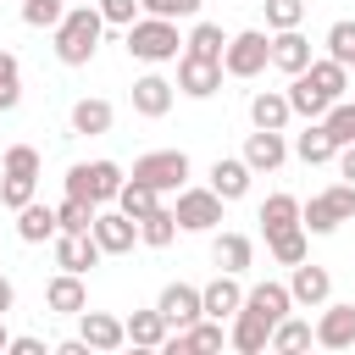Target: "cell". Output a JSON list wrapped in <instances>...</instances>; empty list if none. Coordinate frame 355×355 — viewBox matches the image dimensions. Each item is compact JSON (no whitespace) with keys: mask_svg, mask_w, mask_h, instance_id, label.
Segmentation results:
<instances>
[{"mask_svg":"<svg viewBox=\"0 0 355 355\" xmlns=\"http://www.w3.org/2000/svg\"><path fill=\"white\" fill-rule=\"evenodd\" d=\"M244 161H250V172H277V166L288 161V139H283L277 128H255V133L244 139Z\"/></svg>","mask_w":355,"mask_h":355,"instance_id":"18","label":"cell"},{"mask_svg":"<svg viewBox=\"0 0 355 355\" xmlns=\"http://www.w3.org/2000/svg\"><path fill=\"white\" fill-rule=\"evenodd\" d=\"M305 78H311L327 100H344V89H349V67H344V61H333V55H316V61L305 67Z\"/></svg>","mask_w":355,"mask_h":355,"instance_id":"31","label":"cell"},{"mask_svg":"<svg viewBox=\"0 0 355 355\" xmlns=\"http://www.w3.org/2000/svg\"><path fill=\"white\" fill-rule=\"evenodd\" d=\"M250 178H255V172H250V161H244V155H216V161H211V189H216L227 205L250 194Z\"/></svg>","mask_w":355,"mask_h":355,"instance_id":"20","label":"cell"},{"mask_svg":"<svg viewBox=\"0 0 355 355\" xmlns=\"http://www.w3.org/2000/svg\"><path fill=\"white\" fill-rule=\"evenodd\" d=\"M94 6H100L105 28H133V22L144 17V6H139V0H94Z\"/></svg>","mask_w":355,"mask_h":355,"instance_id":"45","label":"cell"},{"mask_svg":"<svg viewBox=\"0 0 355 355\" xmlns=\"http://www.w3.org/2000/svg\"><path fill=\"white\" fill-rule=\"evenodd\" d=\"M311 61H316V55H311V39H305L300 28L272 33V67H277V72H288V78H294V72H305Z\"/></svg>","mask_w":355,"mask_h":355,"instance_id":"22","label":"cell"},{"mask_svg":"<svg viewBox=\"0 0 355 355\" xmlns=\"http://www.w3.org/2000/svg\"><path fill=\"white\" fill-rule=\"evenodd\" d=\"M305 244H311V233H305V227H283V233H272V239H266V250H272V261H277V266H300V261H305Z\"/></svg>","mask_w":355,"mask_h":355,"instance_id":"36","label":"cell"},{"mask_svg":"<svg viewBox=\"0 0 355 355\" xmlns=\"http://www.w3.org/2000/svg\"><path fill=\"white\" fill-rule=\"evenodd\" d=\"M116 211H128L133 222H144L150 211H161V189H150L144 178H128V183H122V194H116Z\"/></svg>","mask_w":355,"mask_h":355,"instance_id":"32","label":"cell"},{"mask_svg":"<svg viewBox=\"0 0 355 355\" xmlns=\"http://www.w3.org/2000/svg\"><path fill=\"white\" fill-rule=\"evenodd\" d=\"M122 322H128V344H133V349H161V344H166V333H172V322L161 316V305L133 311V316H122Z\"/></svg>","mask_w":355,"mask_h":355,"instance_id":"27","label":"cell"},{"mask_svg":"<svg viewBox=\"0 0 355 355\" xmlns=\"http://www.w3.org/2000/svg\"><path fill=\"white\" fill-rule=\"evenodd\" d=\"M244 305H255V311H261V316H266V322L277 327V322H283V316L294 311V294H288V283H272V277H266V283L244 288Z\"/></svg>","mask_w":355,"mask_h":355,"instance_id":"28","label":"cell"},{"mask_svg":"<svg viewBox=\"0 0 355 355\" xmlns=\"http://www.w3.org/2000/svg\"><path fill=\"white\" fill-rule=\"evenodd\" d=\"M50 250H55V266H61V272H89V266H100V255H105L94 233H55Z\"/></svg>","mask_w":355,"mask_h":355,"instance_id":"13","label":"cell"},{"mask_svg":"<svg viewBox=\"0 0 355 355\" xmlns=\"http://www.w3.org/2000/svg\"><path fill=\"white\" fill-rule=\"evenodd\" d=\"M39 166H44V161H39L33 144H11L6 161H0V178H39Z\"/></svg>","mask_w":355,"mask_h":355,"instance_id":"41","label":"cell"},{"mask_svg":"<svg viewBox=\"0 0 355 355\" xmlns=\"http://www.w3.org/2000/svg\"><path fill=\"white\" fill-rule=\"evenodd\" d=\"M266 67H272V33H261V28L227 33V50H222V72L227 78H261Z\"/></svg>","mask_w":355,"mask_h":355,"instance_id":"4","label":"cell"},{"mask_svg":"<svg viewBox=\"0 0 355 355\" xmlns=\"http://www.w3.org/2000/svg\"><path fill=\"white\" fill-rule=\"evenodd\" d=\"M288 294H294V305H305V311H322V305L333 300V272H327V266H311V261H300V266L288 272Z\"/></svg>","mask_w":355,"mask_h":355,"instance_id":"11","label":"cell"},{"mask_svg":"<svg viewBox=\"0 0 355 355\" xmlns=\"http://www.w3.org/2000/svg\"><path fill=\"white\" fill-rule=\"evenodd\" d=\"M178 233H183V227H178V216H172L166 205H161V211H150V216L139 222V244H150V250H166Z\"/></svg>","mask_w":355,"mask_h":355,"instance_id":"35","label":"cell"},{"mask_svg":"<svg viewBox=\"0 0 355 355\" xmlns=\"http://www.w3.org/2000/svg\"><path fill=\"white\" fill-rule=\"evenodd\" d=\"M222 205H227V200H222L211 183H205V189L183 183V189H178V205H172V216H178V227H183V233H211V227L222 222Z\"/></svg>","mask_w":355,"mask_h":355,"instance_id":"6","label":"cell"},{"mask_svg":"<svg viewBox=\"0 0 355 355\" xmlns=\"http://www.w3.org/2000/svg\"><path fill=\"white\" fill-rule=\"evenodd\" d=\"M172 100H178V83H166L161 72H144V78H133V111L139 116H166L172 111Z\"/></svg>","mask_w":355,"mask_h":355,"instance_id":"17","label":"cell"},{"mask_svg":"<svg viewBox=\"0 0 355 355\" xmlns=\"http://www.w3.org/2000/svg\"><path fill=\"white\" fill-rule=\"evenodd\" d=\"M261 6H266V28H272V33L305 22V0H261Z\"/></svg>","mask_w":355,"mask_h":355,"instance_id":"42","label":"cell"},{"mask_svg":"<svg viewBox=\"0 0 355 355\" xmlns=\"http://www.w3.org/2000/svg\"><path fill=\"white\" fill-rule=\"evenodd\" d=\"M128 55L144 61V67H161V61H178L183 55V33L172 17H139L128 28Z\"/></svg>","mask_w":355,"mask_h":355,"instance_id":"2","label":"cell"},{"mask_svg":"<svg viewBox=\"0 0 355 355\" xmlns=\"http://www.w3.org/2000/svg\"><path fill=\"white\" fill-rule=\"evenodd\" d=\"M288 150H294V155H300L305 166H322V161H338V144H333V133L322 128V116H316V122H305V128L294 133V144H288Z\"/></svg>","mask_w":355,"mask_h":355,"instance_id":"25","label":"cell"},{"mask_svg":"<svg viewBox=\"0 0 355 355\" xmlns=\"http://www.w3.org/2000/svg\"><path fill=\"white\" fill-rule=\"evenodd\" d=\"M183 50H189V55H211V61H222L227 33H222L216 22H194V28H189V39H183Z\"/></svg>","mask_w":355,"mask_h":355,"instance_id":"37","label":"cell"},{"mask_svg":"<svg viewBox=\"0 0 355 355\" xmlns=\"http://www.w3.org/2000/svg\"><path fill=\"white\" fill-rule=\"evenodd\" d=\"M128 178H144L150 189L178 194V189L189 183V155H183V150H150V155H139V161H133V172H128Z\"/></svg>","mask_w":355,"mask_h":355,"instance_id":"7","label":"cell"},{"mask_svg":"<svg viewBox=\"0 0 355 355\" xmlns=\"http://www.w3.org/2000/svg\"><path fill=\"white\" fill-rule=\"evenodd\" d=\"M155 305H161V316L172 322V333L178 327H189V322H200L205 316V294L194 288V283H166L161 294H155Z\"/></svg>","mask_w":355,"mask_h":355,"instance_id":"12","label":"cell"},{"mask_svg":"<svg viewBox=\"0 0 355 355\" xmlns=\"http://www.w3.org/2000/svg\"><path fill=\"white\" fill-rule=\"evenodd\" d=\"M139 6H144V17H172V22L200 17V0H139Z\"/></svg>","mask_w":355,"mask_h":355,"instance_id":"46","label":"cell"},{"mask_svg":"<svg viewBox=\"0 0 355 355\" xmlns=\"http://www.w3.org/2000/svg\"><path fill=\"white\" fill-rule=\"evenodd\" d=\"M338 178H344V183H355V144H344V150H338Z\"/></svg>","mask_w":355,"mask_h":355,"instance_id":"49","label":"cell"},{"mask_svg":"<svg viewBox=\"0 0 355 355\" xmlns=\"http://www.w3.org/2000/svg\"><path fill=\"white\" fill-rule=\"evenodd\" d=\"M83 6H94V0H83Z\"/></svg>","mask_w":355,"mask_h":355,"instance_id":"51","label":"cell"},{"mask_svg":"<svg viewBox=\"0 0 355 355\" xmlns=\"http://www.w3.org/2000/svg\"><path fill=\"white\" fill-rule=\"evenodd\" d=\"M222 61H211V55H178V94H189V100H211L216 89H222Z\"/></svg>","mask_w":355,"mask_h":355,"instance_id":"8","label":"cell"},{"mask_svg":"<svg viewBox=\"0 0 355 355\" xmlns=\"http://www.w3.org/2000/svg\"><path fill=\"white\" fill-rule=\"evenodd\" d=\"M50 33H55V61H61V67H89V61H94V50H100L105 17H100V6L72 0V6H67V17H61Z\"/></svg>","mask_w":355,"mask_h":355,"instance_id":"1","label":"cell"},{"mask_svg":"<svg viewBox=\"0 0 355 355\" xmlns=\"http://www.w3.org/2000/svg\"><path fill=\"white\" fill-rule=\"evenodd\" d=\"M349 216H355V183H333V189L311 194V200H305V211H300L305 233H316V239L338 233V222H349Z\"/></svg>","mask_w":355,"mask_h":355,"instance_id":"5","label":"cell"},{"mask_svg":"<svg viewBox=\"0 0 355 355\" xmlns=\"http://www.w3.org/2000/svg\"><path fill=\"white\" fill-rule=\"evenodd\" d=\"M61 233V222H55V205H39V200H28L22 211H17V239L22 244H50Z\"/></svg>","mask_w":355,"mask_h":355,"instance_id":"26","label":"cell"},{"mask_svg":"<svg viewBox=\"0 0 355 355\" xmlns=\"http://www.w3.org/2000/svg\"><path fill=\"white\" fill-rule=\"evenodd\" d=\"M205 316H216V322H233L239 316V305H244V288H239V272H216L205 288Z\"/></svg>","mask_w":355,"mask_h":355,"instance_id":"21","label":"cell"},{"mask_svg":"<svg viewBox=\"0 0 355 355\" xmlns=\"http://www.w3.org/2000/svg\"><path fill=\"white\" fill-rule=\"evenodd\" d=\"M311 344H316V327H311V322H300V316L288 311V316L272 327V344H266V349H277V355H294V349H311Z\"/></svg>","mask_w":355,"mask_h":355,"instance_id":"33","label":"cell"},{"mask_svg":"<svg viewBox=\"0 0 355 355\" xmlns=\"http://www.w3.org/2000/svg\"><path fill=\"white\" fill-rule=\"evenodd\" d=\"M316 344L322 349H355V305L349 300H327L316 316Z\"/></svg>","mask_w":355,"mask_h":355,"instance_id":"9","label":"cell"},{"mask_svg":"<svg viewBox=\"0 0 355 355\" xmlns=\"http://www.w3.org/2000/svg\"><path fill=\"white\" fill-rule=\"evenodd\" d=\"M288 105H294V116L316 122V116H327V105H333V100H327V94H322L305 72H294V78H288Z\"/></svg>","mask_w":355,"mask_h":355,"instance_id":"30","label":"cell"},{"mask_svg":"<svg viewBox=\"0 0 355 355\" xmlns=\"http://www.w3.org/2000/svg\"><path fill=\"white\" fill-rule=\"evenodd\" d=\"M72 133L78 139H100V133H111V122H116V111H111V100H100V94H83V100H72Z\"/></svg>","mask_w":355,"mask_h":355,"instance_id":"19","label":"cell"},{"mask_svg":"<svg viewBox=\"0 0 355 355\" xmlns=\"http://www.w3.org/2000/svg\"><path fill=\"white\" fill-rule=\"evenodd\" d=\"M288 116H294V105H288V89H255L250 94V122L255 128H288Z\"/></svg>","mask_w":355,"mask_h":355,"instance_id":"24","label":"cell"},{"mask_svg":"<svg viewBox=\"0 0 355 355\" xmlns=\"http://www.w3.org/2000/svg\"><path fill=\"white\" fill-rule=\"evenodd\" d=\"M322 128L333 133V144L344 150V144H355V100H333L327 105V116H322Z\"/></svg>","mask_w":355,"mask_h":355,"instance_id":"38","label":"cell"},{"mask_svg":"<svg viewBox=\"0 0 355 355\" xmlns=\"http://www.w3.org/2000/svg\"><path fill=\"white\" fill-rule=\"evenodd\" d=\"M322 44H327V55H333V61L355 67V17H338V22L327 28V39H322Z\"/></svg>","mask_w":355,"mask_h":355,"instance_id":"39","label":"cell"},{"mask_svg":"<svg viewBox=\"0 0 355 355\" xmlns=\"http://www.w3.org/2000/svg\"><path fill=\"white\" fill-rule=\"evenodd\" d=\"M78 333L89 338V349H94V355H111V349H122V344H128V322H122V316H111V311H83V316H78Z\"/></svg>","mask_w":355,"mask_h":355,"instance_id":"14","label":"cell"},{"mask_svg":"<svg viewBox=\"0 0 355 355\" xmlns=\"http://www.w3.org/2000/svg\"><path fill=\"white\" fill-rule=\"evenodd\" d=\"M33 194H39V178H0V205L6 211H22Z\"/></svg>","mask_w":355,"mask_h":355,"instance_id":"44","label":"cell"},{"mask_svg":"<svg viewBox=\"0 0 355 355\" xmlns=\"http://www.w3.org/2000/svg\"><path fill=\"white\" fill-rule=\"evenodd\" d=\"M6 311H17V283L0 272V316H6Z\"/></svg>","mask_w":355,"mask_h":355,"instance_id":"48","label":"cell"},{"mask_svg":"<svg viewBox=\"0 0 355 355\" xmlns=\"http://www.w3.org/2000/svg\"><path fill=\"white\" fill-rule=\"evenodd\" d=\"M11 355H44V338H33V333H17V338H11Z\"/></svg>","mask_w":355,"mask_h":355,"instance_id":"47","label":"cell"},{"mask_svg":"<svg viewBox=\"0 0 355 355\" xmlns=\"http://www.w3.org/2000/svg\"><path fill=\"white\" fill-rule=\"evenodd\" d=\"M94 239H100L105 255H128V250L139 244V222H133L128 211H116V205H100V216H94Z\"/></svg>","mask_w":355,"mask_h":355,"instance_id":"10","label":"cell"},{"mask_svg":"<svg viewBox=\"0 0 355 355\" xmlns=\"http://www.w3.org/2000/svg\"><path fill=\"white\" fill-rule=\"evenodd\" d=\"M67 6H72V0H22V22H28V28H55V22L67 17Z\"/></svg>","mask_w":355,"mask_h":355,"instance_id":"43","label":"cell"},{"mask_svg":"<svg viewBox=\"0 0 355 355\" xmlns=\"http://www.w3.org/2000/svg\"><path fill=\"white\" fill-rule=\"evenodd\" d=\"M300 211H305V205H300L294 194H266V205H261V216H255V222H261V233L272 239V233H283V227H305V222H300Z\"/></svg>","mask_w":355,"mask_h":355,"instance_id":"29","label":"cell"},{"mask_svg":"<svg viewBox=\"0 0 355 355\" xmlns=\"http://www.w3.org/2000/svg\"><path fill=\"white\" fill-rule=\"evenodd\" d=\"M94 216H100V205H94V200H78V194H67V200L55 205L61 233H94Z\"/></svg>","mask_w":355,"mask_h":355,"instance_id":"34","label":"cell"},{"mask_svg":"<svg viewBox=\"0 0 355 355\" xmlns=\"http://www.w3.org/2000/svg\"><path fill=\"white\" fill-rule=\"evenodd\" d=\"M122 183H128V172L116 161H78V166H67V194L94 200V205H116Z\"/></svg>","mask_w":355,"mask_h":355,"instance_id":"3","label":"cell"},{"mask_svg":"<svg viewBox=\"0 0 355 355\" xmlns=\"http://www.w3.org/2000/svg\"><path fill=\"white\" fill-rule=\"evenodd\" d=\"M44 305L55 316H83L89 311V288H83V272H55L44 283Z\"/></svg>","mask_w":355,"mask_h":355,"instance_id":"15","label":"cell"},{"mask_svg":"<svg viewBox=\"0 0 355 355\" xmlns=\"http://www.w3.org/2000/svg\"><path fill=\"white\" fill-rule=\"evenodd\" d=\"M22 105V67L11 50H0V111H17Z\"/></svg>","mask_w":355,"mask_h":355,"instance_id":"40","label":"cell"},{"mask_svg":"<svg viewBox=\"0 0 355 355\" xmlns=\"http://www.w3.org/2000/svg\"><path fill=\"white\" fill-rule=\"evenodd\" d=\"M0 349H11V333H6V316H0Z\"/></svg>","mask_w":355,"mask_h":355,"instance_id":"50","label":"cell"},{"mask_svg":"<svg viewBox=\"0 0 355 355\" xmlns=\"http://www.w3.org/2000/svg\"><path fill=\"white\" fill-rule=\"evenodd\" d=\"M227 344H233L239 355H261V349L272 344V322H266L255 305H239V316H233V327H227Z\"/></svg>","mask_w":355,"mask_h":355,"instance_id":"16","label":"cell"},{"mask_svg":"<svg viewBox=\"0 0 355 355\" xmlns=\"http://www.w3.org/2000/svg\"><path fill=\"white\" fill-rule=\"evenodd\" d=\"M211 261H216V272H250L255 266V239L250 233H216Z\"/></svg>","mask_w":355,"mask_h":355,"instance_id":"23","label":"cell"}]
</instances>
